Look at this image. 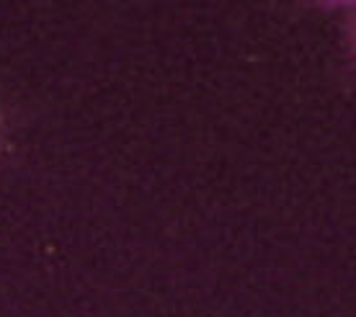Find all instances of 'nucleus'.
I'll return each mask as SVG.
<instances>
[{"label":"nucleus","instance_id":"nucleus-1","mask_svg":"<svg viewBox=\"0 0 356 317\" xmlns=\"http://www.w3.org/2000/svg\"><path fill=\"white\" fill-rule=\"evenodd\" d=\"M0 150H3V114H0Z\"/></svg>","mask_w":356,"mask_h":317}]
</instances>
